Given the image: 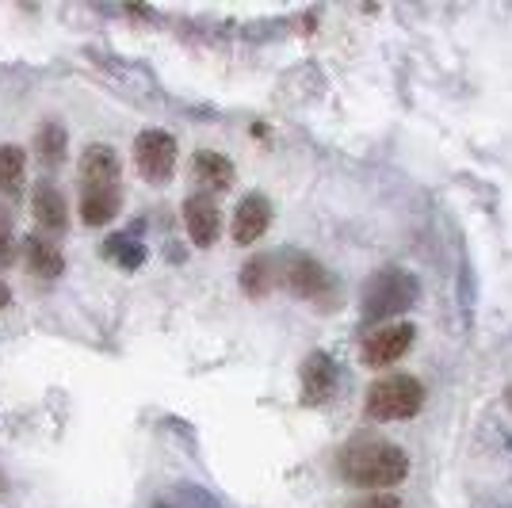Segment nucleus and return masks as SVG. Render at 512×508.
I'll list each match as a JSON object with an SVG mask.
<instances>
[{
  "label": "nucleus",
  "mask_w": 512,
  "mask_h": 508,
  "mask_svg": "<svg viewBox=\"0 0 512 508\" xmlns=\"http://www.w3.org/2000/svg\"><path fill=\"white\" fill-rule=\"evenodd\" d=\"M123 207V169L119 153L104 142L81 153V218L85 226H107Z\"/></svg>",
  "instance_id": "f257e3e1"
},
{
  "label": "nucleus",
  "mask_w": 512,
  "mask_h": 508,
  "mask_svg": "<svg viewBox=\"0 0 512 508\" xmlns=\"http://www.w3.org/2000/svg\"><path fill=\"white\" fill-rule=\"evenodd\" d=\"M337 470H341L344 482L360 489H394L406 482L409 455L386 440H360L337 455Z\"/></svg>",
  "instance_id": "f03ea898"
},
{
  "label": "nucleus",
  "mask_w": 512,
  "mask_h": 508,
  "mask_svg": "<svg viewBox=\"0 0 512 508\" xmlns=\"http://www.w3.org/2000/svg\"><path fill=\"white\" fill-rule=\"evenodd\" d=\"M417 295H421V283H417L413 272H406V268H383V272H375V276L363 283V295H360L363 318L367 321L394 318V314L409 310L417 302Z\"/></svg>",
  "instance_id": "7ed1b4c3"
},
{
  "label": "nucleus",
  "mask_w": 512,
  "mask_h": 508,
  "mask_svg": "<svg viewBox=\"0 0 512 508\" xmlns=\"http://www.w3.org/2000/svg\"><path fill=\"white\" fill-rule=\"evenodd\" d=\"M421 405H425V382L413 375H390L367 390L363 413L371 421H409L421 413Z\"/></svg>",
  "instance_id": "20e7f679"
},
{
  "label": "nucleus",
  "mask_w": 512,
  "mask_h": 508,
  "mask_svg": "<svg viewBox=\"0 0 512 508\" xmlns=\"http://www.w3.org/2000/svg\"><path fill=\"white\" fill-rule=\"evenodd\" d=\"M279 264H283L279 268V283L291 295L306 298V302H314L321 310H333V302H337V279H333V272L325 264H318L314 256L306 253H287Z\"/></svg>",
  "instance_id": "39448f33"
},
{
  "label": "nucleus",
  "mask_w": 512,
  "mask_h": 508,
  "mask_svg": "<svg viewBox=\"0 0 512 508\" xmlns=\"http://www.w3.org/2000/svg\"><path fill=\"white\" fill-rule=\"evenodd\" d=\"M176 138L169 130H142L134 138V165L150 184H165L176 172Z\"/></svg>",
  "instance_id": "423d86ee"
},
{
  "label": "nucleus",
  "mask_w": 512,
  "mask_h": 508,
  "mask_svg": "<svg viewBox=\"0 0 512 508\" xmlns=\"http://www.w3.org/2000/svg\"><path fill=\"white\" fill-rule=\"evenodd\" d=\"M413 325H379L371 337H363L360 356L367 367H390L413 348Z\"/></svg>",
  "instance_id": "0eeeda50"
},
{
  "label": "nucleus",
  "mask_w": 512,
  "mask_h": 508,
  "mask_svg": "<svg viewBox=\"0 0 512 508\" xmlns=\"http://www.w3.org/2000/svg\"><path fill=\"white\" fill-rule=\"evenodd\" d=\"M268 226H272V203H268V195L249 191L234 211V226H230L234 241L237 245H256L268 233Z\"/></svg>",
  "instance_id": "6e6552de"
},
{
  "label": "nucleus",
  "mask_w": 512,
  "mask_h": 508,
  "mask_svg": "<svg viewBox=\"0 0 512 508\" xmlns=\"http://www.w3.org/2000/svg\"><path fill=\"white\" fill-rule=\"evenodd\" d=\"M184 226H188V237H192V245L199 249H211L214 241H218V233H222V214L214 207L211 195H188L184 199Z\"/></svg>",
  "instance_id": "1a4fd4ad"
},
{
  "label": "nucleus",
  "mask_w": 512,
  "mask_h": 508,
  "mask_svg": "<svg viewBox=\"0 0 512 508\" xmlns=\"http://www.w3.org/2000/svg\"><path fill=\"white\" fill-rule=\"evenodd\" d=\"M337 394V363L325 352H314L302 363V402L306 405H325Z\"/></svg>",
  "instance_id": "9d476101"
},
{
  "label": "nucleus",
  "mask_w": 512,
  "mask_h": 508,
  "mask_svg": "<svg viewBox=\"0 0 512 508\" xmlns=\"http://www.w3.org/2000/svg\"><path fill=\"white\" fill-rule=\"evenodd\" d=\"M31 211L39 218V226L46 233H65L69 226V214H65V195L54 188V180H39L31 191Z\"/></svg>",
  "instance_id": "9b49d317"
},
{
  "label": "nucleus",
  "mask_w": 512,
  "mask_h": 508,
  "mask_svg": "<svg viewBox=\"0 0 512 508\" xmlns=\"http://www.w3.org/2000/svg\"><path fill=\"white\" fill-rule=\"evenodd\" d=\"M23 256H27V264H31V272L39 279H58L65 272V256L62 249L54 245V241H46V237H27L23 241Z\"/></svg>",
  "instance_id": "f8f14e48"
},
{
  "label": "nucleus",
  "mask_w": 512,
  "mask_h": 508,
  "mask_svg": "<svg viewBox=\"0 0 512 508\" xmlns=\"http://www.w3.org/2000/svg\"><path fill=\"white\" fill-rule=\"evenodd\" d=\"M192 176L207 191H226L234 184V165L222 153H214V149H199L192 161Z\"/></svg>",
  "instance_id": "ddd939ff"
},
{
  "label": "nucleus",
  "mask_w": 512,
  "mask_h": 508,
  "mask_svg": "<svg viewBox=\"0 0 512 508\" xmlns=\"http://www.w3.org/2000/svg\"><path fill=\"white\" fill-rule=\"evenodd\" d=\"M279 283V260L276 256H253L241 268V291L249 298H264Z\"/></svg>",
  "instance_id": "4468645a"
},
{
  "label": "nucleus",
  "mask_w": 512,
  "mask_h": 508,
  "mask_svg": "<svg viewBox=\"0 0 512 508\" xmlns=\"http://www.w3.org/2000/svg\"><path fill=\"white\" fill-rule=\"evenodd\" d=\"M27 180V153L20 146H0V191L8 199H20Z\"/></svg>",
  "instance_id": "2eb2a0df"
},
{
  "label": "nucleus",
  "mask_w": 512,
  "mask_h": 508,
  "mask_svg": "<svg viewBox=\"0 0 512 508\" xmlns=\"http://www.w3.org/2000/svg\"><path fill=\"white\" fill-rule=\"evenodd\" d=\"M65 146H69V134L58 119H46L43 127H39V138H35V153H39V161H43L46 169H58L65 161Z\"/></svg>",
  "instance_id": "dca6fc26"
},
{
  "label": "nucleus",
  "mask_w": 512,
  "mask_h": 508,
  "mask_svg": "<svg viewBox=\"0 0 512 508\" xmlns=\"http://www.w3.org/2000/svg\"><path fill=\"white\" fill-rule=\"evenodd\" d=\"M104 253L119 264V268H127V272H134V268H142L146 264V245L134 237V233H119V237H111L104 245Z\"/></svg>",
  "instance_id": "f3484780"
},
{
  "label": "nucleus",
  "mask_w": 512,
  "mask_h": 508,
  "mask_svg": "<svg viewBox=\"0 0 512 508\" xmlns=\"http://www.w3.org/2000/svg\"><path fill=\"white\" fill-rule=\"evenodd\" d=\"M16 260V230H12V214L0 207V264Z\"/></svg>",
  "instance_id": "a211bd4d"
},
{
  "label": "nucleus",
  "mask_w": 512,
  "mask_h": 508,
  "mask_svg": "<svg viewBox=\"0 0 512 508\" xmlns=\"http://www.w3.org/2000/svg\"><path fill=\"white\" fill-rule=\"evenodd\" d=\"M360 508H402V501H398L394 493H375V497H367Z\"/></svg>",
  "instance_id": "6ab92c4d"
},
{
  "label": "nucleus",
  "mask_w": 512,
  "mask_h": 508,
  "mask_svg": "<svg viewBox=\"0 0 512 508\" xmlns=\"http://www.w3.org/2000/svg\"><path fill=\"white\" fill-rule=\"evenodd\" d=\"M8 306H12V287L0 279V310H8Z\"/></svg>",
  "instance_id": "aec40b11"
},
{
  "label": "nucleus",
  "mask_w": 512,
  "mask_h": 508,
  "mask_svg": "<svg viewBox=\"0 0 512 508\" xmlns=\"http://www.w3.org/2000/svg\"><path fill=\"white\" fill-rule=\"evenodd\" d=\"M4 486H8V482H4V474H0V493H4Z\"/></svg>",
  "instance_id": "412c9836"
},
{
  "label": "nucleus",
  "mask_w": 512,
  "mask_h": 508,
  "mask_svg": "<svg viewBox=\"0 0 512 508\" xmlns=\"http://www.w3.org/2000/svg\"><path fill=\"white\" fill-rule=\"evenodd\" d=\"M153 508H172V505H153Z\"/></svg>",
  "instance_id": "4be33fe9"
},
{
  "label": "nucleus",
  "mask_w": 512,
  "mask_h": 508,
  "mask_svg": "<svg viewBox=\"0 0 512 508\" xmlns=\"http://www.w3.org/2000/svg\"><path fill=\"white\" fill-rule=\"evenodd\" d=\"M509 451H512V436H509Z\"/></svg>",
  "instance_id": "5701e85b"
}]
</instances>
